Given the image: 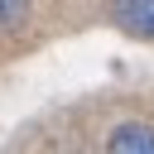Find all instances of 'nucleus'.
Returning <instances> with one entry per match:
<instances>
[{
  "label": "nucleus",
  "instance_id": "nucleus-3",
  "mask_svg": "<svg viewBox=\"0 0 154 154\" xmlns=\"http://www.w3.org/2000/svg\"><path fill=\"white\" fill-rule=\"evenodd\" d=\"M29 14V0H0V29H14Z\"/></svg>",
  "mask_w": 154,
  "mask_h": 154
},
{
  "label": "nucleus",
  "instance_id": "nucleus-2",
  "mask_svg": "<svg viewBox=\"0 0 154 154\" xmlns=\"http://www.w3.org/2000/svg\"><path fill=\"white\" fill-rule=\"evenodd\" d=\"M116 24L135 38H154V0H116L111 5Z\"/></svg>",
  "mask_w": 154,
  "mask_h": 154
},
{
  "label": "nucleus",
  "instance_id": "nucleus-1",
  "mask_svg": "<svg viewBox=\"0 0 154 154\" xmlns=\"http://www.w3.org/2000/svg\"><path fill=\"white\" fill-rule=\"evenodd\" d=\"M106 149H111V154H154V125H144V120H125V125L111 130Z\"/></svg>",
  "mask_w": 154,
  "mask_h": 154
}]
</instances>
